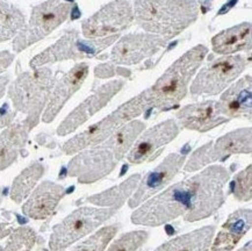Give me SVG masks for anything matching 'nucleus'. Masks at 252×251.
I'll return each instance as SVG.
<instances>
[{
  "mask_svg": "<svg viewBox=\"0 0 252 251\" xmlns=\"http://www.w3.org/2000/svg\"><path fill=\"white\" fill-rule=\"evenodd\" d=\"M230 171L223 166H209L149 199L131 215L135 224L157 227L174 219L195 222L211 217L224 202V185Z\"/></svg>",
  "mask_w": 252,
  "mask_h": 251,
  "instance_id": "obj_1",
  "label": "nucleus"
},
{
  "mask_svg": "<svg viewBox=\"0 0 252 251\" xmlns=\"http://www.w3.org/2000/svg\"><path fill=\"white\" fill-rule=\"evenodd\" d=\"M199 17L195 0H135L134 19L144 31L172 38Z\"/></svg>",
  "mask_w": 252,
  "mask_h": 251,
  "instance_id": "obj_2",
  "label": "nucleus"
},
{
  "mask_svg": "<svg viewBox=\"0 0 252 251\" xmlns=\"http://www.w3.org/2000/svg\"><path fill=\"white\" fill-rule=\"evenodd\" d=\"M207 53V47L198 44L179 57L150 89L145 90L148 107L166 111L179 104Z\"/></svg>",
  "mask_w": 252,
  "mask_h": 251,
  "instance_id": "obj_3",
  "label": "nucleus"
},
{
  "mask_svg": "<svg viewBox=\"0 0 252 251\" xmlns=\"http://www.w3.org/2000/svg\"><path fill=\"white\" fill-rule=\"evenodd\" d=\"M55 77L48 67H37L34 72H25L9 88L8 94L17 111L27 115L25 124L29 129L36 126L42 109L48 102Z\"/></svg>",
  "mask_w": 252,
  "mask_h": 251,
  "instance_id": "obj_4",
  "label": "nucleus"
},
{
  "mask_svg": "<svg viewBox=\"0 0 252 251\" xmlns=\"http://www.w3.org/2000/svg\"><path fill=\"white\" fill-rule=\"evenodd\" d=\"M147 107V92L143 91L135 98L121 105L108 117L90 126L83 133L76 135L75 137L67 141L63 146V151L66 155H73L89 147L99 146L111 137L122 126L140 117Z\"/></svg>",
  "mask_w": 252,
  "mask_h": 251,
  "instance_id": "obj_5",
  "label": "nucleus"
},
{
  "mask_svg": "<svg viewBox=\"0 0 252 251\" xmlns=\"http://www.w3.org/2000/svg\"><path fill=\"white\" fill-rule=\"evenodd\" d=\"M113 208L82 207L76 209L54 228L49 247L51 250H63L96 229L115 214Z\"/></svg>",
  "mask_w": 252,
  "mask_h": 251,
  "instance_id": "obj_6",
  "label": "nucleus"
},
{
  "mask_svg": "<svg viewBox=\"0 0 252 251\" xmlns=\"http://www.w3.org/2000/svg\"><path fill=\"white\" fill-rule=\"evenodd\" d=\"M70 2L63 0H48L35 6L27 27H24L13 42L15 53L42 40L66 20L71 12Z\"/></svg>",
  "mask_w": 252,
  "mask_h": 251,
  "instance_id": "obj_7",
  "label": "nucleus"
},
{
  "mask_svg": "<svg viewBox=\"0 0 252 251\" xmlns=\"http://www.w3.org/2000/svg\"><path fill=\"white\" fill-rule=\"evenodd\" d=\"M249 60L242 55H227L214 60L200 70L190 85L193 95H216L228 88L248 66Z\"/></svg>",
  "mask_w": 252,
  "mask_h": 251,
  "instance_id": "obj_8",
  "label": "nucleus"
},
{
  "mask_svg": "<svg viewBox=\"0 0 252 251\" xmlns=\"http://www.w3.org/2000/svg\"><path fill=\"white\" fill-rule=\"evenodd\" d=\"M251 153V128H242L224 136L215 142H209L199 148L187 160L185 171L193 172L216 160H223L235 154Z\"/></svg>",
  "mask_w": 252,
  "mask_h": 251,
  "instance_id": "obj_9",
  "label": "nucleus"
},
{
  "mask_svg": "<svg viewBox=\"0 0 252 251\" xmlns=\"http://www.w3.org/2000/svg\"><path fill=\"white\" fill-rule=\"evenodd\" d=\"M134 21V11L126 0H114L83 21L84 36L89 40L118 35Z\"/></svg>",
  "mask_w": 252,
  "mask_h": 251,
  "instance_id": "obj_10",
  "label": "nucleus"
},
{
  "mask_svg": "<svg viewBox=\"0 0 252 251\" xmlns=\"http://www.w3.org/2000/svg\"><path fill=\"white\" fill-rule=\"evenodd\" d=\"M118 160L112 151L98 146L76 156L67 166V173L77 177L82 184H90L109 175L115 169Z\"/></svg>",
  "mask_w": 252,
  "mask_h": 251,
  "instance_id": "obj_11",
  "label": "nucleus"
},
{
  "mask_svg": "<svg viewBox=\"0 0 252 251\" xmlns=\"http://www.w3.org/2000/svg\"><path fill=\"white\" fill-rule=\"evenodd\" d=\"M169 38L149 34H129L119 40L113 48L111 59L113 63L134 65L160 51Z\"/></svg>",
  "mask_w": 252,
  "mask_h": 251,
  "instance_id": "obj_12",
  "label": "nucleus"
},
{
  "mask_svg": "<svg viewBox=\"0 0 252 251\" xmlns=\"http://www.w3.org/2000/svg\"><path fill=\"white\" fill-rule=\"evenodd\" d=\"M185 156L179 154H171L153 171L148 172L141 178L136 192L129 198L128 205L130 208L138 207L142 202L149 200L153 195L165 188L172 180L185 163Z\"/></svg>",
  "mask_w": 252,
  "mask_h": 251,
  "instance_id": "obj_13",
  "label": "nucleus"
},
{
  "mask_svg": "<svg viewBox=\"0 0 252 251\" xmlns=\"http://www.w3.org/2000/svg\"><path fill=\"white\" fill-rule=\"evenodd\" d=\"M179 131L180 127L174 120L160 122L144 131L140 137H137L134 146L129 150L127 155L128 162L141 164L156 158L158 154L160 153L158 150L173 141L178 136Z\"/></svg>",
  "mask_w": 252,
  "mask_h": 251,
  "instance_id": "obj_14",
  "label": "nucleus"
},
{
  "mask_svg": "<svg viewBox=\"0 0 252 251\" xmlns=\"http://www.w3.org/2000/svg\"><path fill=\"white\" fill-rule=\"evenodd\" d=\"M124 80H112L108 82L101 88L96 90L91 96L83 101L75 111H72L67 115L62 124L60 125L57 129V134L60 136H65V135L75 131L77 128L85 124L90 118L93 117L96 112H99L102 107L111 101V99L115 94H118L124 88Z\"/></svg>",
  "mask_w": 252,
  "mask_h": 251,
  "instance_id": "obj_15",
  "label": "nucleus"
},
{
  "mask_svg": "<svg viewBox=\"0 0 252 251\" xmlns=\"http://www.w3.org/2000/svg\"><path fill=\"white\" fill-rule=\"evenodd\" d=\"M87 75H89V65L86 63H78L65 73L62 79L58 80L48 99L46 111L42 115V121L49 124L56 118L66 101L80 89Z\"/></svg>",
  "mask_w": 252,
  "mask_h": 251,
  "instance_id": "obj_16",
  "label": "nucleus"
},
{
  "mask_svg": "<svg viewBox=\"0 0 252 251\" xmlns=\"http://www.w3.org/2000/svg\"><path fill=\"white\" fill-rule=\"evenodd\" d=\"M176 117L179 122V127L200 133L214 129L218 126L229 121V119L221 114L219 102L214 100L185 106L177 112Z\"/></svg>",
  "mask_w": 252,
  "mask_h": 251,
  "instance_id": "obj_17",
  "label": "nucleus"
},
{
  "mask_svg": "<svg viewBox=\"0 0 252 251\" xmlns=\"http://www.w3.org/2000/svg\"><path fill=\"white\" fill-rule=\"evenodd\" d=\"M218 102L221 114L227 119L245 118L251 120V76H245L232 84Z\"/></svg>",
  "mask_w": 252,
  "mask_h": 251,
  "instance_id": "obj_18",
  "label": "nucleus"
},
{
  "mask_svg": "<svg viewBox=\"0 0 252 251\" xmlns=\"http://www.w3.org/2000/svg\"><path fill=\"white\" fill-rule=\"evenodd\" d=\"M64 194L65 188L63 186L47 180L38 185L33 194L25 202L22 212L26 217L34 220H43L54 213Z\"/></svg>",
  "mask_w": 252,
  "mask_h": 251,
  "instance_id": "obj_19",
  "label": "nucleus"
},
{
  "mask_svg": "<svg viewBox=\"0 0 252 251\" xmlns=\"http://www.w3.org/2000/svg\"><path fill=\"white\" fill-rule=\"evenodd\" d=\"M251 209L241 208L230 214L212 246V251H232L251 228Z\"/></svg>",
  "mask_w": 252,
  "mask_h": 251,
  "instance_id": "obj_20",
  "label": "nucleus"
},
{
  "mask_svg": "<svg viewBox=\"0 0 252 251\" xmlns=\"http://www.w3.org/2000/svg\"><path fill=\"white\" fill-rule=\"evenodd\" d=\"M79 33L77 31H71L69 33L58 40L54 46L48 48L43 53L34 57L31 62V66L33 69L42 67V65L48 63L60 62L64 60H82L85 59L84 55L80 53L79 46Z\"/></svg>",
  "mask_w": 252,
  "mask_h": 251,
  "instance_id": "obj_21",
  "label": "nucleus"
},
{
  "mask_svg": "<svg viewBox=\"0 0 252 251\" xmlns=\"http://www.w3.org/2000/svg\"><path fill=\"white\" fill-rule=\"evenodd\" d=\"M212 47L214 53L223 56L232 55L237 51L250 50L251 48V24L234 26L228 30L222 31L212 38Z\"/></svg>",
  "mask_w": 252,
  "mask_h": 251,
  "instance_id": "obj_22",
  "label": "nucleus"
},
{
  "mask_svg": "<svg viewBox=\"0 0 252 251\" xmlns=\"http://www.w3.org/2000/svg\"><path fill=\"white\" fill-rule=\"evenodd\" d=\"M29 130L26 124H15L0 134V171L7 169L18 158L27 141Z\"/></svg>",
  "mask_w": 252,
  "mask_h": 251,
  "instance_id": "obj_23",
  "label": "nucleus"
},
{
  "mask_svg": "<svg viewBox=\"0 0 252 251\" xmlns=\"http://www.w3.org/2000/svg\"><path fill=\"white\" fill-rule=\"evenodd\" d=\"M145 124L138 120H131L119 128L111 137L107 138L105 142L100 144L102 148H106L114 155L115 159L121 160L129 153L131 147L134 146L135 141L144 130Z\"/></svg>",
  "mask_w": 252,
  "mask_h": 251,
  "instance_id": "obj_24",
  "label": "nucleus"
},
{
  "mask_svg": "<svg viewBox=\"0 0 252 251\" xmlns=\"http://www.w3.org/2000/svg\"><path fill=\"white\" fill-rule=\"evenodd\" d=\"M214 234V226L200 228L169 241L155 251H208Z\"/></svg>",
  "mask_w": 252,
  "mask_h": 251,
  "instance_id": "obj_25",
  "label": "nucleus"
},
{
  "mask_svg": "<svg viewBox=\"0 0 252 251\" xmlns=\"http://www.w3.org/2000/svg\"><path fill=\"white\" fill-rule=\"evenodd\" d=\"M140 180L141 175H138V173L132 175L126 182L121 183L120 185L114 186V188L99 193V194H94L86 198V201L96 206H102V207H107L108 206V207H112L113 209H118L130 197L134 189L137 188Z\"/></svg>",
  "mask_w": 252,
  "mask_h": 251,
  "instance_id": "obj_26",
  "label": "nucleus"
},
{
  "mask_svg": "<svg viewBox=\"0 0 252 251\" xmlns=\"http://www.w3.org/2000/svg\"><path fill=\"white\" fill-rule=\"evenodd\" d=\"M44 167L40 163H33L25 169L14 182L11 188V198L17 204H20L31 194L36 183L43 176Z\"/></svg>",
  "mask_w": 252,
  "mask_h": 251,
  "instance_id": "obj_27",
  "label": "nucleus"
},
{
  "mask_svg": "<svg viewBox=\"0 0 252 251\" xmlns=\"http://www.w3.org/2000/svg\"><path fill=\"white\" fill-rule=\"evenodd\" d=\"M24 27V14L17 7L0 0V42L14 37Z\"/></svg>",
  "mask_w": 252,
  "mask_h": 251,
  "instance_id": "obj_28",
  "label": "nucleus"
},
{
  "mask_svg": "<svg viewBox=\"0 0 252 251\" xmlns=\"http://www.w3.org/2000/svg\"><path fill=\"white\" fill-rule=\"evenodd\" d=\"M116 233H118L116 226L103 227L73 251H103Z\"/></svg>",
  "mask_w": 252,
  "mask_h": 251,
  "instance_id": "obj_29",
  "label": "nucleus"
},
{
  "mask_svg": "<svg viewBox=\"0 0 252 251\" xmlns=\"http://www.w3.org/2000/svg\"><path fill=\"white\" fill-rule=\"evenodd\" d=\"M36 241V234L32 228L21 227L13 231L7 246L2 251H31Z\"/></svg>",
  "mask_w": 252,
  "mask_h": 251,
  "instance_id": "obj_30",
  "label": "nucleus"
},
{
  "mask_svg": "<svg viewBox=\"0 0 252 251\" xmlns=\"http://www.w3.org/2000/svg\"><path fill=\"white\" fill-rule=\"evenodd\" d=\"M231 192L240 201H250L252 198V167L249 165L235 177Z\"/></svg>",
  "mask_w": 252,
  "mask_h": 251,
  "instance_id": "obj_31",
  "label": "nucleus"
},
{
  "mask_svg": "<svg viewBox=\"0 0 252 251\" xmlns=\"http://www.w3.org/2000/svg\"><path fill=\"white\" fill-rule=\"evenodd\" d=\"M148 239V233L144 230L130 231L119 237L109 247L107 251H136Z\"/></svg>",
  "mask_w": 252,
  "mask_h": 251,
  "instance_id": "obj_32",
  "label": "nucleus"
},
{
  "mask_svg": "<svg viewBox=\"0 0 252 251\" xmlns=\"http://www.w3.org/2000/svg\"><path fill=\"white\" fill-rule=\"evenodd\" d=\"M121 69L116 67L112 64H101V65L95 67V76L99 77V78H108V77L116 75H120L118 71H120Z\"/></svg>",
  "mask_w": 252,
  "mask_h": 251,
  "instance_id": "obj_33",
  "label": "nucleus"
},
{
  "mask_svg": "<svg viewBox=\"0 0 252 251\" xmlns=\"http://www.w3.org/2000/svg\"><path fill=\"white\" fill-rule=\"evenodd\" d=\"M14 60V55L8 53V51H2L0 53V73L4 72Z\"/></svg>",
  "mask_w": 252,
  "mask_h": 251,
  "instance_id": "obj_34",
  "label": "nucleus"
},
{
  "mask_svg": "<svg viewBox=\"0 0 252 251\" xmlns=\"http://www.w3.org/2000/svg\"><path fill=\"white\" fill-rule=\"evenodd\" d=\"M7 83H8L7 77H1V78H0V98H1V96L4 95L5 90H6V85H7Z\"/></svg>",
  "mask_w": 252,
  "mask_h": 251,
  "instance_id": "obj_35",
  "label": "nucleus"
},
{
  "mask_svg": "<svg viewBox=\"0 0 252 251\" xmlns=\"http://www.w3.org/2000/svg\"><path fill=\"white\" fill-rule=\"evenodd\" d=\"M237 1H238V0H231V1L229 2V4H225V5L223 6V8H222L221 11H220V12L218 13V14H224V13L227 12V11H229V9H230V8L232 7V6H234Z\"/></svg>",
  "mask_w": 252,
  "mask_h": 251,
  "instance_id": "obj_36",
  "label": "nucleus"
},
{
  "mask_svg": "<svg viewBox=\"0 0 252 251\" xmlns=\"http://www.w3.org/2000/svg\"><path fill=\"white\" fill-rule=\"evenodd\" d=\"M238 251H251V242H249L247 246H244L242 249H240Z\"/></svg>",
  "mask_w": 252,
  "mask_h": 251,
  "instance_id": "obj_37",
  "label": "nucleus"
},
{
  "mask_svg": "<svg viewBox=\"0 0 252 251\" xmlns=\"http://www.w3.org/2000/svg\"><path fill=\"white\" fill-rule=\"evenodd\" d=\"M0 202H1V199H0Z\"/></svg>",
  "mask_w": 252,
  "mask_h": 251,
  "instance_id": "obj_38",
  "label": "nucleus"
}]
</instances>
